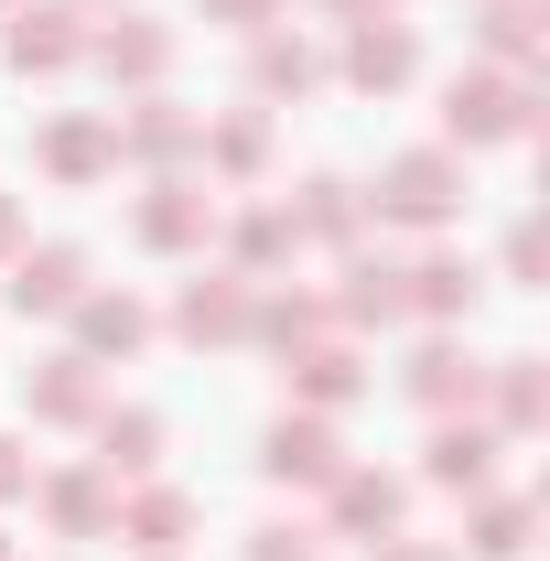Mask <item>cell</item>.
<instances>
[{
	"mask_svg": "<svg viewBox=\"0 0 550 561\" xmlns=\"http://www.w3.org/2000/svg\"><path fill=\"white\" fill-rule=\"evenodd\" d=\"M443 130H454V151H485V140H529L540 130V98H529V76L507 66H475L443 87Z\"/></svg>",
	"mask_w": 550,
	"mask_h": 561,
	"instance_id": "cell-1",
	"label": "cell"
},
{
	"mask_svg": "<svg viewBox=\"0 0 550 561\" xmlns=\"http://www.w3.org/2000/svg\"><path fill=\"white\" fill-rule=\"evenodd\" d=\"M367 206H378V227H454L465 216V162L454 151H400Z\"/></svg>",
	"mask_w": 550,
	"mask_h": 561,
	"instance_id": "cell-2",
	"label": "cell"
},
{
	"mask_svg": "<svg viewBox=\"0 0 550 561\" xmlns=\"http://www.w3.org/2000/svg\"><path fill=\"white\" fill-rule=\"evenodd\" d=\"M260 476H271V486H335V476H345L335 421H313V411L271 421V443H260Z\"/></svg>",
	"mask_w": 550,
	"mask_h": 561,
	"instance_id": "cell-3",
	"label": "cell"
},
{
	"mask_svg": "<svg viewBox=\"0 0 550 561\" xmlns=\"http://www.w3.org/2000/svg\"><path fill=\"white\" fill-rule=\"evenodd\" d=\"M87 55H98V76H119V87H162V76H173V33H162L151 11H108V22L87 33Z\"/></svg>",
	"mask_w": 550,
	"mask_h": 561,
	"instance_id": "cell-4",
	"label": "cell"
},
{
	"mask_svg": "<svg viewBox=\"0 0 550 561\" xmlns=\"http://www.w3.org/2000/svg\"><path fill=\"white\" fill-rule=\"evenodd\" d=\"M345 87L356 98H389V87H411L421 76V44H411V22H345Z\"/></svg>",
	"mask_w": 550,
	"mask_h": 561,
	"instance_id": "cell-5",
	"label": "cell"
},
{
	"mask_svg": "<svg viewBox=\"0 0 550 561\" xmlns=\"http://www.w3.org/2000/svg\"><path fill=\"white\" fill-rule=\"evenodd\" d=\"M249 271H206V280H184V302H173V335L184 346H238L249 335Z\"/></svg>",
	"mask_w": 550,
	"mask_h": 561,
	"instance_id": "cell-6",
	"label": "cell"
},
{
	"mask_svg": "<svg viewBox=\"0 0 550 561\" xmlns=\"http://www.w3.org/2000/svg\"><path fill=\"white\" fill-rule=\"evenodd\" d=\"M76 55H87V33H76L66 0H22L11 11V76H66Z\"/></svg>",
	"mask_w": 550,
	"mask_h": 561,
	"instance_id": "cell-7",
	"label": "cell"
},
{
	"mask_svg": "<svg viewBox=\"0 0 550 561\" xmlns=\"http://www.w3.org/2000/svg\"><path fill=\"white\" fill-rule=\"evenodd\" d=\"M206 238H216V195L206 184L162 173V184L140 195V249H206Z\"/></svg>",
	"mask_w": 550,
	"mask_h": 561,
	"instance_id": "cell-8",
	"label": "cell"
},
{
	"mask_svg": "<svg viewBox=\"0 0 550 561\" xmlns=\"http://www.w3.org/2000/svg\"><path fill=\"white\" fill-rule=\"evenodd\" d=\"M400 389H411L421 411H443V421H454V411H475V400H485V367L454 346V335H432V346L400 367Z\"/></svg>",
	"mask_w": 550,
	"mask_h": 561,
	"instance_id": "cell-9",
	"label": "cell"
},
{
	"mask_svg": "<svg viewBox=\"0 0 550 561\" xmlns=\"http://www.w3.org/2000/svg\"><path fill=\"white\" fill-rule=\"evenodd\" d=\"M324 496H335V529H345V540H400V507H411V486H400V476H378V465H345Z\"/></svg>",
	"mask_w": 550,
	"mask_h": 561,
	"instance_id": "cell-10",
	"label": "cell"
},
{
	"mask_svg": "<svg viewBox=\"0 0 550 561\" xmlns=\"http://www.w3.org/2000/svg\"><path fill=\"white\" fill-rule=\"evenodd\" d=\"M108 529H119V540H130L140 561H173L184 540H195V496H184V486H140L130 507L108 518Z\"/></svg>",
	"mask_w": 550,
	"mask_h": 561,
	"instance_id": "cell-11",
	"label": "cell"
},
{
	"mask_svg": "<svg viewBox=\"0 0 550 561\" xmlns=\"http://www.w3.org/2000/svg\"><path fill=\"white\" fill-rule=\"evenodd\" d=\"M87 249H11V313H76Z\"/></svg>",
	"mask_w": 550,
	"mask_h": 561,
	"instance_id": "cell-12",
	"label": "cell"
},
{
	"mask_svg": "<svg viewBox=\"0 0 550 561\" xmlns=\"http://www.w3.org/2000/svg\"><path fill=\"white\" fill-rule=\"evenodd\" d=\"M485 389H496V443L550 432V367H540V356H496V367H485Z\"/></svg>",
	"mask_w": 550,
	"mask_h": 561,
	"instance_id": "cell-13",
	"label": "cell"
},
{
	"mask_svg": "<svg viewBox=\"0 0 550 561\" xmlns=\"http://www.w3.org/2000/svg\"><path fill=\"white\" fill-rule=\"evenodd\" d=\"M421 476H432L443 496H485V476H496V432H485V421H443L432 454H421Z\"/></svg>",
	"mask_w": 550,
	"mask_h": 561,
	"instance_id": "cell-14",
	"label": "cell"
},
{
	"mask_svg": "<svg viewBox=\"0 0 550 561\" xmlns=\"http://www.w3.org/2000/svg\"><path fill=\"white\" fill-rule=\"evenodd\" d=\"M151 335V313H140L130 291H76V356L98 367V356H140Z\"/></svg>",
	"mask_w": 550,
	"mask_h": 561,
	"instance_id": "cell-15",
	"label": "cell"
},
{
	"mask_svg": "<svg viewBox=\"0 0 550 561\" xmlns=\"http://www.w3.org/2000/svg\"><path fill=\"white\" fill-rule=\"evenodd\" d=\"M400 313H432V324H465V313H475V271H465L454 249L411 260V271H400Z\"/></svg>",
	"mask_w": 550,
	"mask_h": 561,
	"instance_id": "cell-16",
	"label": "cell"
},
{
	"mask_svg": "<svg viewBox=\"0 0 550 561\" xmlns=\"http://www.w3.org/2000/svg\"><path fill=\"white\" fill-rule=\"evenodd\" d=\"M108 130H119V162H184L206 140V119H184L173 98H140L130 119H108Z\"/></svg>",
	"mask_w": 550,
	"mask_h": 561,
	"instance_id": "cell-17",
	"label": "cell"
},
{
	"mask_svg": "<svg viewBox=\"0 0 550 561\" xmlns=\"http://www.w3.org/2000/svg\"><path fill=\"white\" fill-rule=\"evenodd\" d=\"M356 389H367V367H356V346H335V335L291 346V400H313V411H345Z\"/></svg>",
	"mask_w": 550,
	"mask_h": 561,
	"instance_id": "cell-18",
	"label": "cell"
},
{
	"mask_svg": "<svg viewBox=\"0 0 550 561\" xmlns=\"http://www.w3.org/2000/svg\"><path fill=\"white\" fill-rule=\"evenodd\" d=\"M44 518H55L66 540H108V518H119V507H108V476H98V465L44 476Z\"/></svg>",
	"mask_w": 550,
	"mask_h": 561,
	"instance_id": "cell-19",
	"label": "cell"
},
{
	"mask_svg": "<svg viewBox=\"0 0 550 561\" xmlns=\"http://www.w3.org/2000/svg\"><path fill=\"white\" fill-rule=\"evenodd\" d=\"M162 465V411H98V476H151Z\"/></svg>",
	"mask_w": 550,
	"mask_h": 561,
	"instance_id": "cell-20",
	"label": "cell"
},
{
	"mask_svg": "<svg viewBox=\"0 0 550 561\" xmlns=\"http://www.w3.org/2000/svg\"><path fill=\"white\" fill-rule=\"evenodd\" d=\"M108 162H119V130H108V119H55V130H44V173H55V184H98Z\"/></svg>",
	"mask_w": 550,
	"mask_h": 561,
	"instance_id": "cell-21",
	"label": "cell"
},
{
	"mask_svg": "<svg viewBox=\"0 0 550 561\" xmlns=\"http://www.w3.org/2000/svg\"><path fill=\"white\" fill-rule=\"evenodd\" d=\"M249 87H260V98H313V87H324V55H313L302 33H260V55H249Z\"/></svg>",
	"mask_w": 550,
	"mask_h": 561,
	"instance_id": "cell-22",
	"label": "cell"
},
{
	"mask_svg": "<svg viewBox=\"0 0 550 561\" xmlns=\"http://www.w3.org/2000/svg\"><path fill=\"white\" fill-rule=\"evenodd\" d=\"M280 216H291V238H324V249H345V238L367 227L356 184H335V173H313V184H302V206H280Z\"/></svg>",
	"mask_w": 550,
	"mask_h": 561,
	"instance_id": "cell-23",
	"label": "cell"
},
{
	"mask_svg": "<svg viewBox=\"0 0 550 561\" xmlns=\"http://www.w3.org/2000/svg\"><path fill=\"white\" fill-rule=\"evenodd\" d=\"M475 44L507 76H529V66H540V0H485V11H475Z\"/></svg>",
	"mask_w": 550,
	"mask_h": 561,
	"instance_id": "cell-24",
	"label": "cell"
},
{
	"mask_svg": "<svg viewBox=\"0 0 550 561\" xmlns=\"http://www.w3.org/2000/svg\"><path fill=\"white\" fill-rule=\"evenodd\" d=\"M324 324H335V302H313V291H271V302H249V335H260V346H271V356L313 346Z\"/></svg>",
	"mask_w": 550,
	"mask_h": 561,
	"instance_id": "cell-25",
	"label": "cell"
},
{
	"mask_svg": "<svg viewBox=\"0 0 550 561\" xmlns=\"http://www.w3.org/2000/svg\"><path fill=\"white\" fill-rule=\"evenodd\" d=\"M33 421H98V367L87 356H44L33 367Z\"/></svg>",
	"mask_w": 550,
	"mask_h": 561,
	"instance_id": "cell-26",
	"label": "cell"
},
{
	"mask_svg": "<svg viewBox=\"0 0 550 561\" xmlns=\"http://www.w3.org/2000/svg\"><path fill=\"white\" fill-rule=\"evenodd\" d=\"M335 324H400V260H345Z\"/></svg>",
	"mask_w": 550,
	"mask_h": 561,
	"instance_id": "cell-27",
	"label": "cell"
},
{
	"mask_svg": "<svg viewBox=\"0 0 550 561\" xmlns=\"http://www.w3.org/2000/svg\"><path fill=\"white\" fill-rule=\"evenodd\" d=\"M195 151H206V162L227 173V184H249V173L271 162V119H249V108H238V119H216V130L195 140Z\"/></svg>",
	"mask_w": 550,
	"mask_h": 561,
	"instance_id": "cell-28",
	"label": "cell"
},
{
	"mask_svg": "<svg viewBox=\"0 0 550 561\" xmlns=\"http://www.w3.org/2000/svg\"><path fill=\"white\" fill-rule=\"evenodd\" d=\"M227 249H238V271H280V260H291V216H280V206H249L238 227H227Z\"/></svg>",
	"mask_w": 550,
	"mask_h": 561,
	"instance_id": "cell-29",
	"label": "cell"
},
{
	"mask_svg": "<svg viewBox=\"0 0 550 561\" xmlns=\"http://www.w3.org/2000/svg\"><path fill=\"white\" fill-rule=\"evenodd\" d=\"M475 551L485 561H518V551H529V507H475Z\"/></svg>",
	"mask_w": 550,
	"mask_h": 561,
	"instance_id": "cell-30",
	"label": "cell"
},
{
	"mask_svg": "<svg viewBox=\"0 0 550 561\" xmlns=\"http://www.w3.org/2000/svg\"><path fill=\"white\" fill-rule=\"evenodd\" d=\"M195 22H227V33H271L280 0H195Z\"/></svg>",
	"mask_w": 550,
	"mask_h": 561,
	"instance_id": "cell-31",
	"label": "cell"
},
{
	"mask_svg": "<svg viewBox=\"0 0 550 561\" xmlns=\"http://www.w3.org/2000/svg\"><path fill=\"white\" fill-rule=\"evenodd\" d=\"M249 561H324L313 529H249Z\"/></svg>",
	"mask_w": 550,
	"mask_h": 561,
	"instance_id": "cell-32",
	"label": "cell"
},
{
	"mask_svg": "<svg viewBox=\"0 0 550 561\" xmlns=\"http://www.w3.org/2000/svg\"><path fill=\"white\" fill-rule=\"evenodd\" d=\"M540 260H550V238H540V216L507 238V280H540Z\"/></svg>",
	"mask_w": 550,
	"mask_h": 561,
	"instance_id": "cell-33",
	"label": "cell"
},
{
	"mask_svg": "<svg viewBox=\"0 0 550 561\" xmlns=\"http://www.w3.org/2000/svg\"><path fill=\"white\" fill-rule=\"evenodd\" d=\"M11 496H33V454H22V443L0 432V507H11Z\"/></svg>",
	"mask_w": 550,
	"mask_h": 561,
	"instance_id": "cell-34",
	"label": "cell"
},
{
	"mask_svg": "<svg viewBox=\"0 0 550 561\" xmlns=\"http://www.w3.org/2000/svg\"><path fill=\"white\" fill-rule=\"evenodd\" d=\"M367 561H454V551H432V540H378Z\"/></svg>",
	"mask_w": 550,
	"mask_h": 561,
	"instance_id": "cell-35",
	"label": "cell"
},
{
	"mask_svg": "<svg viewBox=\"0 0 550 561\" xmlns=\"http://www.w3.org/2000/svg\"><path fill=\"white\" fill-rule=\"evenodd\" d=\"M324 11H345V22H389L400 0H324Z\"/></svg>",
	"mask_w": 550,
	"mask_h": 561,
	"instance_id": "cell-36",
	"label": "cell"
},
{
	"mask_svg": "<svg viewBox=\"0 0 550 561\" xmlns=\"http://www.w3.org/2000/svg\"><path fill=\"white\" fill-rule=\"evenodd\" d=\"M11 249H22V206L0 195V260H11Z\"/></svg>",
	"mask_w": 550,
	"mask_h": 561,
	"instance_id": "cell-37",
	"label": "cell"
},
{
	"mask_svg": "<svg viewBox=\"0 0 550 561\" xmlns=\"http://www.w3.org/2000/svg\"><path fill=\"white\" fill-rule=\"evenodd\" d=\"M66 11H108V0H66Z\"/></svg>",
	"mask_w": 550,
	"mask_h": 561,
	"instance_id": "cell-38",
	"label": "cell"
},
{
	"mask_svg": "<svg viewBox=\"0 0 550 561\" xmlns=\"http://www.w3.org/2000/svg\"><path fill=\"white\" fill-rule=\"evenodd\" d=\"M11 11H22V0H0V22H11Z\"/></svg>",
	"mask_w": 550,
	"mask_h": 561,
	"instance_id": "cell-39",
	"label": "cell"
},
{
	"mask_svg": "<svg viewBox=\"0 0 550 561\" xmlns=\"http://www.w3.org/2000/svg\"><path fill=\"white\" fill-rule=\"evenodd\" d=\"M0 561H11V540H0Z\"/></svg>",
	"mask_w": 550,
	"mask_h": 561,
	"instance_id": "cell-40",
	"label": "cell"
}]
</instances>
